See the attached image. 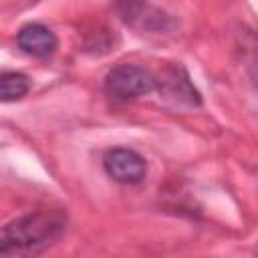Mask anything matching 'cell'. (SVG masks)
<instances>
[{"instance_id": "cell-1", "label": "cell", "mask_w": 258, "mask_h": 258, "mask_svg": "<svg viewBox=\"0 0 258 258\" xmlns=\"http://www.w3.org/2000/svg\"><path fill=\"white\" fill-rule=\"evenodd\" d=\"M67 228L60 210H44L12 220L2 228L0 258H36L52 246Z\"/></svg>"}, {"instance_id": "cell-2", "label": "cell", "mask_w": 258, "mask_h": 258, "mask_svg": "<svg viewBox=\"0 0 258 258\" xmlns=\"http://www.w3.org/2000/svg\"><path fill=\"white\" fill-rule=\"evenodd\" d=\"M157 87V79L139 64H117L105 77V93L117 101H131L149 95Z\"/></svg>"}, {"instance_id": "cell-3", "label": "cell", "mask_w": 258, "mask_h": 258, "mask_svg": "<svg viewBox=\"0 0 258 258\" xmlns=\"http://www.w3.org/2000/svg\"><path fill=\"white\" fill-rule=\"evenodd\" d=\"M103 169L113 181L133 185L145 177L147 163L137 151L127 147H115L103 155Z\"/></svg>"}, {"instance_id": "cell-4", "label": "cell", "mask_w": 258, "mask_h": 258, "mask_svg": "<svg viewBox=\"0 0 258 258\" xmlns=\"http://www.w3.org/2000/svg\"><path fill=\"white\" fill-rule=\"evenodd\" d=\"M123 20L127 24H131L133 28L137 30H145V32H161V30H167L169 28V22L171 18L151 6V4H143V2H123L117 6Z\"/></svg>"}, {"instance_id": "cell-5", "label": "cell", "mask_w": 258, "mask_h": 258, "mask_svg": "<svg viewBox=\"0 0 258 258\" xmlns=\"http://www.w3.org/2000/svg\"><path fill=\"white\" fill-rule=\"evenodd\" d=\"M16 44L22 52L26 54H32V56H48L56 50V36L54 32L40 24V22H30V24H24L18 34H16Z\"/></svg>"}, {"instance_id": "cell-6", "label": "cell", "mask_w": 258, "mask_h": 258, "mask_svg": "<svg viewBox=\"0 0 258 258\" xmlns=\"http://www.w3.org/2000/svg\"><path fill=\"white\" fill-rule=\"evenodd\" d=\"M161 85H163V93L167 95V99H173L175 103H183V105H189V107L202 105V95L191 85L187 73L181 67L169 71L165 81H161Z\"/></svg>"}, {"instance_id": "cell-7", "label": "cell", "mask_w": 258, "mask_h": 258, "mask_svg": "<svg viewBox=\"0 0 258 258\" xmlns=\"http://www.w3.org/2000/svg\"><path fill=\"white\" fill-rule=\"evenodd\" d=\"M28 89H30V81L24 73H18V71L2 73V77H0V99L4 103L22 99L28 93Z\"/></svg>"}]
</instances>
